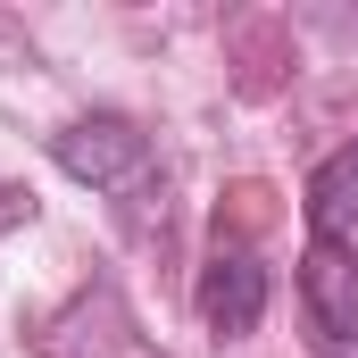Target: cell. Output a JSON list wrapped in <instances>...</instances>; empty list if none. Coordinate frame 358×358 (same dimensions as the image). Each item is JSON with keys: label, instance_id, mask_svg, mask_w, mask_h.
Listing matches in <instances>:
<instances>
[{"label": "cell", "instance_id": "obj_5", "mask_svg": "<svg viewBox=\"0 0 358 358\" xmlns=\"http://www.w3.org/2000/svg\"><path fill=\"white\" fill-rule=\"evenodd\" d=\"M17 217H25V192H8V183H0V225H17Z\"/></svg>", "mask_w": 358, "mask_h": 358}, {"label": "cell", "instance_id": "obj_1", "mask_svg": "<svg viewBox=\"0 0 358 358\" xmlns=\"http://www.w3.org/2000/svg\"><path fill=\"white\" fill-rule=\"evenodd\" d=\"M59 167L92 192H142L150 183V134L134 125V117H76L59 142Z\"/></svg>", "mask_w": 358, "mask_h": 358}, {"label": "cell", "instance_id": "obj_4", "mask_svg": "<svg viewBox=\"0 0 358 358\" xmlns=\"http://www.w3.org/2000/svg\"><path fill=\"white\" fill-rule=\"evenodd\" d=\"M358 225V142H342L308 176V242H350Z\"/></svg>", "mask_w": 358, "mask_h": 358}, {"label": "cell", "instance_id": "obj_3", "mask_svg": "<svg viewBox=\"0 0 358 358\" xmlns=\"http://www.w3.org/2000/svg\"><path fill=\"white\" fill-rule=\"evenodd\" d=\"M300 300H308V317H317L325 342H358V259H350V242H308Z\"/></svg>", "mask_w": 358, "mask_h": 358}, {"label": "cell", "instance_id": "obj_2", "mask_svg": "<svg viewBox=\"0 0 358 358\" xmlns=\"http://www.w3.org/2000/svg\"><path fill=\"white\" fill-rule=\"evenodd\" d=\"M200 317H208V334H225V342L259 334V317H267V267H259L250 250H217V259L200 267Z\"/></svg>", "mask_w": 358, "mask_h": 358}]
</instances>
